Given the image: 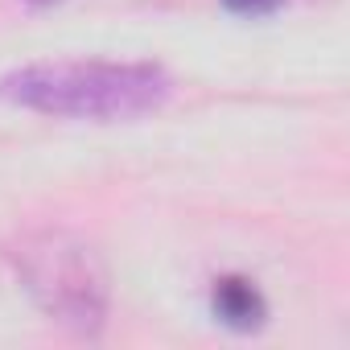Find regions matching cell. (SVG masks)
I'll return each mask as SVG.
<instances>
[{"label": "cell", "mask_w": 350, "mask_h": 350, "mask_svg": "<svg viewBox=\"0 0 350 350\" xmlns=\"http://www.w3.org/2000/svg\"><path fill=\"white\" fill-rule=\"evenodd\" d=\"M29 5H54V0H29Z\"/></svg>", "instance_id": "cell-5"}, {"label": "cell", "mask_w": 350, "mask_h": 350, "mask_svg": "<svg viewBox=\"0 0 350 350\" xmlns=\"http://www.w3.org/2000/svg\"><path fill=\"white\" fill-rule=\"evenodd\" d=\"M223 5H227L231 13H239V17H264V13L280 9L284 0H223Z\"/></svg>", "instance_id": "cell-4"}, {"label": "cell", "mask_w": 350, "mask_h": 350, "mask_svg": "<svg viewBox=\"0 0 350 350\" xmlns=\"http://www.w3.org/2000/svg\"><path fill=\"white\" fill-rule=\"evenodd\" d=\"M173 83L152 62H38L0 79V99L54 120H136L169 99Z\"/></svg>", "instance_id": "cell-1"}, {"label": "cell", "mask_w": 350, "mask_h": 350, "mask_svg": "<svg viewBox=\"0 0 350 350\" xmlns=\"http://www.w3.org/2000/svg\"><path fill=\"white\" fill-rule=\"evenodd\" d=\"M9 256H13L17 280L50 321L87 338L103 329L107 272L91 243H83L70 231H33Z\"/></svg>", "instance_id": "cell-2"}, {"label": "cell", "mask_w": 350, "mask_h": 350, "mask_svg": "<svg viewBox=\"0 0 350 350\" xmlns=\"http://www.w3.org/2000/svg\"><path fill=\"white\" fill-rule=\"evenodd\" d=\"M211 305H215V317L231 329H260L264 317H268V301L264 293L247 280V276H219L215 288H211Z\"/></svg>", "instance_id": "cell-3"}]
</instances>
